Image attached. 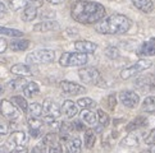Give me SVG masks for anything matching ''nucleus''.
Returning <instances> with one entry per match:
<instances>
[{"instance_id": "obj_11", "label": "nucleus", "mask_w": 155, "mask_h": 153, "mask_svg": "<svg viewBox=\"0 0 155 153\" xmlns=\"http://www.w3.org/2000/svg\"><path fill=\"white\" fill-rule=\"evenodd\" d=\"M119 100L123 103V106L127 108H136L137 105L140 103V96L137 92L131 89H124L119 93Z\"/></svg>"}, {"instance_id": "obj_16", "label": "nucleus", "mask_w": 155, "mask_h": 153, "mask_svg": "<svg viewBox=\"0 0 155 153\" xmlns=\"http://www.w3.org/2000/svg\"><path fill=\"white\" fill-rule=\"evenodd\" d=\"M27 143V135L25 132H21V130H17V132H13L10 134L9 139H8V145L12 147H23Z\"/></svg>"}, {"instance_id": "obj_46", "label": "nucleus", "mask_w": 155, "mask_h": 153, "mask_svg": "<svg viewBox=\"0 0 155 153\" xmlns=\"http://www.w3.org/2000/svg\"><path fill=\"white\" fill-rule=\"evenodd\" d=\"M7 13H8V8H7V5H5L4 3L0 2V18L5 17V15H7Z\"/></svg>"}, {"instance_id": "obj_37", "label": "nucleus", "mask_w": 155, "mask_h": 153, "mask_svg": "<svg viewBox=\"0 0 155 153\" xmlns=\"http://www.w3.org/2000/svg\"><path fill=\"white\" fill-rule=\"evenodd\" d=\"M105 55H107L109 59L114 60V59L119 58V50L114 46H109V47H107V50H105Z\"/></svg>"}, {"instance_id": "obj_8", "label": "nucleus", "mask_w": 155, "mask_h": 153, "mask_svg": "<svg viewBox=\"0 0 155 153\" xmlns=\"http://www.w3.org/2000/svg\"><path fill=\"white\" fill-rule=\"evenodd\" d=\"M0 114L7 120H9V121H15V120H18L21 116L19 110L8 100L0 101Z\"/></svg>"}, {"instance_id": "obj_38", "label": "nucleus", "mask_w": 155, "mask_h": 153, "mask_svg": "<svg viewBox=\"0 0 155 153\" xmlns=\"http://www.w3.org/2000/svg\"><path fill=\"white\" fill-rule=\"evenodd\" d=\"M107 105H108V108L110 111H113L115 108V106H117V96H115L114 93L109 95L107 97Z\"/></svg>"}, {"instance_id": "obj_22", "label": "nucleus", "mask_w": 155, "mask_h": 153, "mask_svg": "<svg viewBox=\"0 0 155 153\" xmlns=\"http://www.w3.org/2000/svg\"><path fill=\"white\" fill-rule=\"evenodd\" d=\"M81 121L86 125L94 126V125L97 124V116L95 112H92L90 110H84L81 112Z\"/></svg>"}, {"instance_id": "obj_6", "label": "nucleus", "mask_w": 155, "mask_h": 153, "mask_svg": "<svg viewBox=\"0 0 155 153\" xmlns=\"http://www.w3.org/2000/svg\"><path fill=\"white\" fill-rule=\"evenodd\" d=\"M42 114L45 115L44 123L50 124V123L55 121V119H58L60 115H62V111H60V107L58 106L57 102H54L50 98H46L42 105Z\"/></svg>"}, {"instance_id": "obj_26", "label": "nucleus", "mask_w": 155, "mask_h": 153, "mask_svg": "<svg viewBox=\"0 0 155 153\" xmlns=\"http://www.w3.org/2000/svg\"><path fill=\"white\" fill-rule=\"evenodd\" d=\"M10 102H12L18 110L23 111V112H27V110H28V102H27L26 98L22 97V96H13L10 98Z\"/></svg>"}, {"instance_id": "obj_25", "label": "nucleus", "mask_w": 155, "mask_h": 153, "mask_svg": "<svg viewBox=\"0 0 155 153\" xmlns=\"http://www.w3.org/2000/svg\"><path fill=\"white\" fill-rule=\"evenodd\" d=\"M141 110L147 114L155 112V96H147L141 103Z\"/></svg>"}, {"instance_id": "obj_13", "label": "nucleus", "mask_w": 155, "mask_h": 153, "mask_svg": "<svg viewBox=\"0 0 155 153\" xmlns=\"http://www.w3.org/2000/svg\"><path fill=\"white\" fill-rule=\"evenodd\" d=\"M60 30V23L58 20H42L40 23L34 26V31L38 33H45V32H51V31H58Z\"/></svg>"}, {"instance_id": "obj_43", "label": "nucleus", "mask_w": 155, "mask_h": 153, "mask_svg": "<svg viewBox=\"0 0 155 153\" xmlns=\"http://www.w3.org/2000/svg\"><path fill=\"white\" fill-rule=\"evenodd\" d=\"M8 133H9V126L4 123H0V136L7 135Z\"/></svg>"}, {"instance_id": "obj_30", "label": "nucleus", "mask_w": 155, "mask_h": 153, "mask_svg": "<svg viewBox=\"0 0 155 153\" xmlns=\"http://www.w3.org/2000/svg\"><path fill=\"white\" fill-rule=\"evenodd\" d=\"M77 106L84 108V110H88V108H92L96 106V102L90 97H81L77 100Z\"/></svg>"}, {"instance_id": "obj_51", "label": "nucleus", "mask_w": 155, "mask_h": 153, "mask_svg": "<svg viewBox=\"0 0 155 153\" xmlns=\"http://www.w3.org/2000/svg\"><path fill=\"white\" fill-rule=\"evenodd\" d=\"M46 2L49 3H51V4H62L64 0H46Z\"/></svg>"}, {"instance_id": "obj_33", "label": "nucleus", "mask_w": 155, "mask_h": 153, "mask_svg": "<svg viewBox=\"0 0 155 153\" xmlns=\"http://www.w3.org/2000/svg\"><path fill=\"white\" fill-rule=\"evenodd\" d=\"M26 84H27V80L25 78H22V76H18L17 79L10 80L8 83V87L13 91H18V89H23Z\"/></svg>"}, {"instance_id": "obj_23", "label": "nucleus", "mask_w": 155, "mask_h": 153, "mask_svg": "<svg viewBox=\"0 0 155 153\" xmlns=\"http://www.w3.org/2000/svg\"><path fill=\"white\" fill-rule=\"evenodd\" d=\"M25 93V97L27 98H32L35 97L36 95H38V92H40V87L36 82H27V84L25 86V88L22 89Z\"/></svg>"}, {"instance_id": "obj_21", "label": "nucleus", "mask_w": 155, "mask_h": 153, "mask_svg": "<svg viewBox=\"0 0 155 153\" xmlns=\"http://www.w3.org/2000/svg\"><path fill=\"white\" fill-rule=\"evenodd\" d=\"M131 2L138 10L143 13H151L154 9V4L151 0H131Z\"/></svg>"}, {"instance_id": "obj_5", "label": "nucleus", "mask_w": 155, "mask_h": 153, "mask_svg": "<svg viewBox=\"0 0 155 153\" xmlns=\"http://www.w3.org/2000/svg\"><path fill=\"white\" fill-rule=\"evenodd\" d=\"M88 61V58L81 52H63L59 59L62 67H84Z\"/></svg>"}, {"instance_id": "obj_17", "label": "nucleus", "mask_w": 155, "mask_h": 153, "mask_svg": "<svg viewBox=\"0 0 155 153\" xmlns=\"http://www.w3.org/2000/svg\"><path fill=\"white\" fill-rule=\"evenodd\" d=\"M60 111H62V114L64 115L65 117L73 119V117H76L77 115H78V106H77L73 101L65 100L63 102L62 107H60Z\"/></svg>"}, {"instance_id": "obj_9", "label": "nucleus", "mask_w": 155, "mask_h": 153, "mask_svg": "<svg viewBox=\"0 0 155 153\" xmlns=\"http://www.w3.org/2000/svg\"><path fill=\"white\" fill-rule=\"evenodd\" d=\"M135 87L141 92H153L155 91V74H145L137 76L135 80Z\"/></svg>"}, {"instance_id": "obj_52", "label": "nucleus", "mask_w": 155, "mask_h": 153, "mask_svg": "<svg viewBox=\"0 0 155 153\" xmlns=\"http://www.w3.org/2000/svg\"><path fill=\"white\" fill-rule=\"evenodd\" d=\"M145 153H155V144L150 145V149H149V151H146Z\"/></svg>"}, {"instance_id": "obj_14", "label": "nucleus", "mask_w": 155, "mask_h": 153, "mask_svg": "<svg viewBox=\"0 0 155 153\" xmlns=\"http://www.w3.org/2000/svg\"><path fill=\"white\" fill-rule=\"evenodd\" d=\"M74 48L77 50V52H81V54H94L96 51V43H94L91 41H86V40H80V41H76L74 42Z\"/></svg>"}, {"instance_id": "obj_18", "label": "nucleus", "mask_w": 155, "mask_h": 153, "mask_svg": "<svg viewBox=\"0 0 155 153\" xmlns=\"http://www.w3.org/2000/svg\"><path fill=\"white\" fill-rule=\"evenodd\" d=\"M10 73L17 75V76L26 78V76H30V75L34 74V70L31 69V67L28 64H15L10 68Z\"/></svg>"}, {"instance_id": "obj_3", "label": "nucleus", "mask_w": 155, "mask_h": 153, "mask_svg": "<svg viewBox=\"0 0 155 153\" xmlns=\"http://www.w3.org/2000/svg\"><path fill=\"white\" fill-rule=\"evenodd\" d=\"M55 60V51L50 48H38L30 52L26 56V61L31 65H38V64H49Z\"/></svg>"}, {"instance_id": "obj_42", "label": "nucleus", "mask_w": 155, "mask_h": 153, "mask_svg": "<svg viewBox=\"0 0 155 153\" xmlns=\"http://www.w3.org/2000/svg\"><path fill=\"white\" fill-rule=\"evenodd\" d=\"M30 153H48V149H46V147L42 143H40V144L35 145L34 148L31 149V152H30Z\"/></svg>"}, {"instance_id": "obj_1", "label": "nucleus", "mask_w": 155, "mask_h": 153, "mask_svg": "<svg viewBox=\"0 0 155 153\" xmlns=\"http://www.w3.org/2000/svg\"><path fill=\"white\" fill-rule=\"evenodd\" d=\"M105 14L104 5L91 0H77L71 8L72 18L81 24H96L104 19Z\"/></svg>"}, {"instance_id": "obj_55", "label": "nucleus", "mask_w": 155, "mask_h": 153, "mask_svg": "<svg viewBox=\"0 0 155 153\" xmlns=\"http://www.w3.org/2000/svg\"><path fill=\"white\" fill-rule=\"evenodd\" d=\"M0 142H2V140H0Z\"/></svg>"}, {"instance_id": "obj_19", "label": "nucleus", "mask_w": 155, "mask_h": 153, "mask_svg": "<svg viewBox=\"0 0 155 153\" xmlns=\"http://www.w3.org/2000/svg\"><path fill=\"white\" fill-rule=\"evenodd\" d=\"M9 47L15 52L26 51L27 48L30 47V41L28 40H23V38H14L13 41H10Z\"/></svg>"}, {"instance_id": "obj_44", "label": "nucleus", "mask_w": 155, "mask_h": 153, "mask_svg": "<svg viewBox=\"0 0 155 153\" xmlns=\"http://www.w3.org/2000/svg\"><path fill=\"white\" fill-rule=\"evenodd\" d=\"M9 153H28V149H27L26 145H23V147H15V148H13Z\"/></svg>"}, {"instance_id": "obj_29", "label": "nucleus", "mask_w": 155, "mask_h": 153, "mask_svg": "<svg viewBox=\"0 0 155 153\" xmlns=\"http://www.w3.org/2000/svg\"><path fill=\"white\" fill-rule=\"evenodd\" d=\"M27 112L30 114V117L38 119L42 115V105H40L38 102H32L28 105V110Z\"/></svg>"}, {"instance_id": "obj_31", "label": "nucleus", "mask_w": 155, "mask_h": 153, "mask_svg": "<svg viewBox=\"0 0 155 153\" xmlns=\"http://www.w3.org/2000/svg\"><path fill=\"white\" fill-rule=\"evenodd\" d=\"M96 116H97V123H99V125H101L103 128H107L108 125L110 124V117H109V115L105 112L104 110H101V108H97V110H96Z\"/></svg>"}, {"instance_id": "obj_35", "label": "nucleus", "mask_w": 155, "mask_h": 153, "mask_svg": "<svg viewBox=\"0 0 155 153\" xmlns=\"http://www.w3.org/2000/svg\"><path fill=\"white\" fill-rule=\"evenodd\" d=\"M44 124H45V123H44L42 120H40V119L30 117L28 120H27V125H28L30 130H38V132H42Z\"/></svg>"}, {"instance_id": "obj_12", "label": "nucleus", "mask_w": 155, "mask_h": 153, "mask_svg": "<svg viewBox=\"0 0 155 153\" xmlns=\"http://www.w3.org/2000/svg\"><path fill=\"white\" fill-rule=\"evenodd\" d=\"M59 87L63 93L68 96H78L86 92V88L84 86L74 83V82H71V80H62L59 83Z\"/></svg>"}, {"instance_id": "obj_2", "label": "nucleus", "mask_w": 155, "mask_h": 153, "mask_svg": "<svg viewBox=\"0 0 155 153\" xmlns=\"http://www.w3.org/2000/svg\"><path fill=\"white\" fill-rule=\"evenodd\" d=\"M132 20L123 14H112L95 24V31L101 35H122L131 28Z\"/></svg>"}, {"instance_id": "obj_7", "label": "nucleus", "mask_w": 155, "mask_h": 153, "mask_svg": "<svg viewBox=\"0 0 155 153\" xmlns=\"http://www.w3.org/2000/svg\"><path fill=\"white\" fill-rule=\"evenodd\" d=\"M78 76L80 79L86 84H92L96 86L101 82V74L99 69L94 67H84L78 70Z\"/></svg>"}, {"instance_id": "obj_36", "label": "nucleus", "mask_w": 155, "mask_h": 153, "mask_svg": "<svg viewBox=\"0 0 155 153\" xmlns=\"http://www.w3.org/2000/svg\"><path fill=\"white\" fill-rule=\"evenodd\" d=\"M8 4L12 10L17 12V10H21V9H25L28 4V0H8Z\"/></svg>"}, {"instance_id": "obj_20", "label": "nucleus", "mask_w": 155, "mask_h": 153, "mask_svg": "<svg viewBox=\"0 0 155 153\" xmlns=\"http://www.w3.org/2000/svg\"><path fill=\"white\" fill-rule=\"evenodd\" d=\"M146 124H147V121H146V119H145V117L138 116V117H136V119H134V120H131V121H130L128 124H127L126 130H127V132H128V133L136 132V130H138V129L143 128Z\"/></svg>"}, {"instance_id": "obj_10", "label": "nucleus", "mask_w": 155, "mask_h": 153, "mask_svg": "<svg viewBox=\"0 0 155 153\" xmlns=\"http://www.w3.org/2000/svg\"><path fill=\"white\" fill-rule=\"evenodd\" d=\"M41 143L46 147L48 153H62L63 151V145L60 144V140L55 133L45 134Z\"/></svg>"}, {"instance_id": "obj_54", "label": "nucleus", "mask_w": 155, "mask_h": 153, "mask_svg": "<svg viewBox=\"0 0 155 153\" xmlns=\"http://www.w3.org/2000/svg\"><path fill=\"white\" fill-rule=\"evenodd\" d=\"M62 153H71V152H69V149H67V148H64V147H63V151H62Z\"/></svg>"}, {"instance_id": "obj_40", "label": "nucleus", "mask_w": 155, "mask_h": 153, "mask_svg": "<svg viewBox=\"0 0 155 153\" xmlns=\"http://www.w3.org/2000/svg\"><path fill=\"white\" fill-rule=\"evenodd\" d=\"M145 143L149 144V145H153L155 144V128L153 130H150V133H149L146 135V138H145Z\"/></svg>"}, {"instance_id": "obj_28", "label": "nucleus", "mask_w": 155, "mask_h": 153, "mask_svg": "<svg viewBox=\"0 0 155 153\" xmlns=\"http://www.w3.org/2000/svg\"><path fill=\"white\" fill-rule=\"evenodd\" d=\"M138 143H140V135L136 134L135 132L130 133L123 139V142H122V144L124 147H136V145H138Z\"/></svg>"}, {"instance_id": "obj_15", "label": "nucleus", "mask_w": 155, "mask_h": 153, "mask_svg": "<svg viewBox=\"0 0 155 153\" xmlns=\"http://www.w3.org/2000/svg\"><path fill=\"white\" fill-rule=\"evenodd\" d=\"M138 56H155V38H150L137 48Z\"/></svg>"}, {"instance_id": "obj_4", "label": "nucleus", "mask_w": 155, "mask_h": 153, "mask_svg": "<svg viewBox=\"0 0 155 153\" xmlns=\"http://www.w3.org/2000/svg\"><path fill=\"white\" fill-rule=\"evenodd\" d=\"M151 67H153V63L149 59H140V60H137L134 65L122 69L120 78L124 79V80L131 79V78H134V76H137L140 73L145 72V70H147V69H150Z\"/></svg>"}, {"instance_id": "obj_34", "label": "nucleus", "mask_w": 155, "mask_h": 153, "mask_svg": "<svg viewBox=\"0 0 155 153\" xmlns=\"http://www.w3.org/2000/svg\"><path fill=\"white\" fill-rule=\"evenodd\" d=\"M0 35L4 36H9V37H22L23 36V32L19 30H14V28H8V27H2L0 26Z\"/></svg>"}, {"instance_id": "obj_47", "label": "nucleus", "mask_w": 155, "mask_h": 153, "mask_svg": "<svg viewBox=\"0 0 155 153\" xmlns=\"http://www.w3.org/2000/svg\"><path fill=\"white\" fill-rule=\"evenodd\" d=\"M7 47H8V42L5 41L4 38L0 37V54L5 52V50H7Z\"/></svg>"}, {"instance_id": "obj_27", "label": "nucleus", "mask_w": 155, "mask_h": 153, "mask_svg": "<svg viewBox=\"0 0 155 153\" xmlns=\"http://www.w3.org/2000/svg\"><path fill=\"white\" fill-rule=\"evenodd\" d=\"M85 147L87 149H91L94 148V145H95V142H96V134L94 132L92 129H86L85 130Z\"/></svg>"}, {"instance_id": "obj_24", "label": "nucleus", "mask_w": 155, "mask_h": 153, "mask_svg": "<svg viewBox=\"0 0 155 153\" xmlns=\"http://www.w3.org/2000/svg\"><path fill=\"white\" fill-rule=\"evenodd\" d=\"M36 17H37V8L27 4V7L23 9L22 15H21L22 20H25V22H32Z\"/></svg>"}, {"instance_id": "obj_50", "label": "nucleus", "mask_w": 155, "mask_h": 153, "mask_svg": "<svg viewBox=\"0 0 155 153\" xmlns=\"http://www.w3.org/2000/svg\"><path fill=\"white\" fill-rule=\"evenodd\" d=\"M9 145L8 144H3L0 145V153H9Z\"/></svg>"}, {"instance_id": "obj_53", "label": "nucleus", "mask_w": 155, "mask_h": 153, "mask_svg": "<svg viewBox=\"0 0 155 153\" xmlns=\"http://www.w3.org/2000/svg\"><path fill=\"white\" fill-rule=\"evenodd\" d=\"M4 93V86L0 83V95H3Z\"/></svg>"}, {"instance_id": "obj_45", "label": "nucleus", "mask_w": 155, "mask_h": 153, "mask_svg": "<svg viewBox=\"0 0 155 153\" xmlns=\"http://www.w3.org/2000/svg\"><path fill=\"white\" fill-rule=\"evenodd\" d=\"M45 0H28V5H32V7L35 8H40L42 7V4Z\"/></svg>"}, {"instance_id": "obj_48", "label": "nucleus", "mask_w": 155, "mask_h": 153, "mask_svg": "<svg viewBox=\"0 0 155 153\" xmlns=\"http://www.w3.org/2000/svg\"><path fill=\"white\" fill-rule=\"evenodd\" d=\"M67 35L69 37H77V36H78V30H76V28H68L67 30Z\"/></svg>"}, {"instance_id": "obj_49", "label": "nucleus", "mask_w": 155, "mask_h": 153, "mask_svg": "<svg viewBox=\"0 0 155 153\" xmlns=\"http://www.w3.org/2000/svg\"><path fill=\"white\" fill-rule=\"evenodd\" d=\"M30 134L32 138H40L42 135V132H38V130H30Z\"/></svg>"}, {"instance_id": "obj_39", "label": "nucleus", "mask_w": 155, "mask_h": 153, "mask_svg": "<svg viewBox=\"0 0 155 153\" xmlns=\"http://www.w3.org/2000/svg\"><path fill=\"white\" fill-rule=\"evenodd\" d=\"M72 124V128H73V132H84V130H86V126L85 124L81 121V120H76V121L71 123Z\"/></svg>"}, {"instance_id": "obj_41", "label": "nucleus", "mask_w": 155, "mask_h": 153, "mask_svg": "<svg viewBox=\"0 0 155 153\" xmlns=\"http://www.w3.org/2000/svg\"><path fill=\"white\" fill-rule=\"evenodd\" d=\"M55 15H57V13L54 10H45L44 13H41V18L42 19L45 18V20H53L55 18Z\"/></svg>"}, {"instance_id": "obj_32", "label": "nucleus", "mask_w": 155, "mask_h": 153, "mask_svg": "<svg viewBox=\"0 0 155 153\" xmlns=\"http://www.w3.org/2000/svg\"><path fill=\"white\" fill-rule=\"evenodd\" d=\"M69 152L71 153H81L82 149V142L78 136H73L69 139Z\"/></svg>"}]
</instances>
